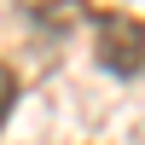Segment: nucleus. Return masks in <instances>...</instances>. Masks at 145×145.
Returning a JSON list of instances; mask_svg holds the SVG:
<instances>
[{
  "label": "nucleus",
  "mask_w": 145,
  "mask_h": 145,
  "mask_svg": "<svg viewBox=\"0 0 145 145\" xmlns=\"http://www.w3.org/2000/svg\"><path fill=\"white\" fill-rule=\"evenodd\" d=\"M99 64L110 76H139L145 70V23L128 12H105L99 18Z\"/></svg>",
  "instance_id": "nucleus-1"
},
{
  "label": "nucleus",
  "mask_w": 145,
  "mask_h": 145,
  "mask_svg": "<svg viewBox=\"0 0 145 145\" xmlns=\"http://www.w3.org/2000/svg\"><path fill=\"white\" fill-rule=\"evenodd\" d=\"M12 105H18V76H12V64H0V122L12 116Z\"/></svg>",
  "instance_id": "nucleus-3"
},
{
  "label": "nucleus",
  "mask_w": 145,
  "mask_h": 145,
  "mask_svg": "<svg viewBox=\"0 0 145 145\" xmlns=\"http://www.w3.org/2000/svg\"><path fill=\"white\" fill-rule=\"evenodd\" d=\"M81 12H87V6H81V0H29V18L41 23L46 35H64L70 23L81 18Z\"/></svg>",
  "instance_id": "nucleus-2"
}]
</instances>
